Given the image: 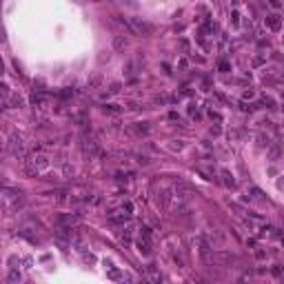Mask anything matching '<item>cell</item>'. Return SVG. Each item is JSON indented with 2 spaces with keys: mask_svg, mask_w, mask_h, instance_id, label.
<instances>
[{
  "mask_svg": "<svg viewBox=\"0 0 284 284\" xmlns=\"http://www.w3.org/2000/svg\"><path fill=\"white\" fill-rule=\"evenodd\" d=\"M131 29L142 33V36H151V33H153V25L147 22V20H142V18H131Z\"/></svg>",
  "mask_w": 284,
  "mask_h": 284,
  "instance_id": "obj_1",
  "label": "cell"
},
{
  "mask_svg": "<svg viewBox=\"0 0 284 284\" xmlns=\"http://www.w3.org/2000/svg\"><path fill=\"white\" fill-rule=\"evenodd\" d=\"M147 273L151 275L153 284H162V275H160V271L155 269V264H149V267H147Z\"/></svg>",
  "mask_w": 284,
  "mask_h": 284,
  "instance_id": "obj_2",
  "label": "cell"
},
{
  "mask_svg": "<svg viewBox=\"0 0 284 284\" xmlns=\"http://www.w3.org/2000/svg\"><path fill=\"white\" fill-rule=\"evenodd\" d=\"M109 220H111L113 224H125V222L129 220V213H120V211H116V213H111V215H109Z\"/></svg>",
  "mask_w": 284,
  "mask_h": 284,
  "instance_id": "obj_3",
  "label": "cell"
},
{
  "mask_svg": "<svg viewBox=\"0 0 284 284\" xmlns=\"http://www.w3.org/2000/svg\"><path fill=\"white\" fill-rule=\"evenodd\" d=\"M47 164H49V158H47V155H36V158H33V171H38V169H44Z\"/></svg>",
  "mask_w": 284,
  "mask_h": 284,
  "instance_id": "obj_4",
  "label": "cell"
},
{
  "mask_svg": "<svg viewBox=\"0 0 284 284\" xmlns=\"http://www.w3.org/2000/svg\"><path fill=\"white\" fill-rule=\"evenodd\" d=\"M267 25H269V29L278 31L280 27H282V22H280V16H267Z\"/></svg>",
  "mask_w": 284,
  "mask_h": 284,
  "instance_id": "obj_5",
  "label": "cell"
},
{
  "mask_svg": "<svg viewBox=\"0 0 284 284\" xmlns=\"http://www.w3.org/2000/svg\"><path fill=\"white\" fill-rule=\"evenodd\" d=\"M213 260L220 264H229V262H233V255L231 253H213Z\"/></svg>",
  "mask_w": 284,
  "mask_h": 284,
  "instance_id": "obj_6",
  "label": "cell"
},
{
  "mask_svg": "<svg viewBox=\"0 0 284 284\" xmlns=\"http://www.w3.org/2000/svg\"><path fill=\"white\" fill-rule=\"evenodd\" d=\"M138 249H140V253L149 255V253H151V240H144V238H140V240H138Z\"/></svg>",
  "mask_w": 284,
  "mask_h": 284,
  "instance_id": "obj_7",
  "label": "cell"
},
{
  "mask_svg": "<svg viewBox=\"0 0 284 284\" xmlns=\"http://www.w3.org/2000/svg\"><path fill=\"white\" fill-rule=\"evenodd\" d=\"M9 151H11L13 155H18V153H22V142L18 140V138H13V140H11V144H9Z\"/></svg>",
  "mask_w": 284,
  "mask_h": 284,
  "instance_id": "obj_8",
  "label": "cell"
},
{
  "mask_svg": "<svg viewBox=\"0 0 284 284\" xmlns=\"http://www.w3.org/2000/svg\"><path fill=\"white\" fill-rule=\"evenodd\" d=\"M56 235H58V240H71V238H73V231L64 226V229H60V231L56 233Z\"/></svg>",
  "mask_w": 284,
  "mask_h": 284,
  "instance_id": "obj_9",
  "label": "cell"
},
{
  "mask_svg": "<svg viewBox=\"0 0 284 284\" xmlns=\"http://www.w3.org/2000/svg\"><path fill=\"white\" fill-rule=\"evenodd\" d=\"M44 100H47V93H33V98H31V102H33L36 107L44 105Z\"/></svg>",
  "mask_w": 284,
  "mask_h": 284,
  "instance_id": "obj_10",
  "label": "cell"
},
{
  "mask_svg": "<svg viewBox=\"0 0 284 284\" xmlns=\"http://www.w3.org/2000/svg\"><path fill=\"white\" fill-rule=\"evenodd\" d=\"M198 244H200V253L206 258V255H209V249H211V247H209V242H206L204 238H200V240H198Z\"/></svg>",
  "mask_w": 284,
  "mask_h": 284,
  "instance_id": "obj_11",
  "label": "cell"
},
{
  "mask_svg": "<svg viewBox=\"0 0 284 284\" xmlns=\"http://www.w3.org/2000/svg\"><path fill=\"white\" fill-rule=\"evenodd\" d=\"M113 47H116V49H122V47H127V38H125V36H118V38H116V42H113Z\"/></svg>",
  "mask_w": 284,
  "mask_h": 284,
  "instance_id": "obj_12",
  "label": "cell"
},
{
  "mask_svg": "<svg viewBox=\"0 0 284 284\" xmlns=\"http://www.w3.org/2000/svg\"><path fill=\"white\" fill-rule=\"evenodd\" d=\"M140 238L151 240V229H149V226H142V229H140Z\"/></svg>",
  "mask_w": 284,
  "mask_h": 284,
  "instance_id": "obj_13",
  "label": "cell"
},
{
  "mask_svg": "<svg viewBox=\"0 0 284 284\" xmlns=\"http://www.w3.org/2000/svg\"><path fill=\"white\" fill-rule=\"evenodd\" d=\"M9 280H11V282H18V280H20V271H18V269H11V271H9Z\"/></svg>",
  "mask_w": 284,
  "mask_h": 284,
  "instance_id": "obj_14",
  "label": "cell"
},
{
  "mask_svg": "<svg viewBox=\"0 0 284 284\" xmlns=\"http://www.w3.org/2000/svg\"><path fill=\"white\" fill-rule=\"evenodd\" d=\"M102 111H105V113H118L120 109L116 105H105V107H102Z\"/></svg>",
  "mask_w": 284,
  "mask_h": 284,
  "instance_id": "obj_15",
  "label": "cell"
},
{
  "mask_svg": "<svg viewBox=\"0 0 284 284\" xmlns=\"http://www.w3.org/2000/svg\"><path fill=\"white\" fill-rule=\"evenodd\" d=\"M11 105H13V107H20V105H22V98H20V96H13V98H11Z\"/></svg>",
  "mask_w": 284,
  "mask_h": 284,
  "instance_id": "obj_16",
  "label": "cell"
},
{
  "mask_svg": "<svg viewBox=\"0 0 284 284\" xmlns=\"http://www.w3.org/2000/svg\"><path fill=\"white\" fill-rule=\"evenodd\" d=\"M222 175H224V182H226V184H231V186H233V184H235V182H233V178H231V175H229V173H226V171H224V173H222Z\"/></svg>",
  "mask_w": 284,
  "mask_h": 284,
  "instance_id": "obj_17",
  "label": "cell"
},
{
  "mask_svg": "<svg viewBox=\"0 0 284 284\" xmlns=\"http://www.w3.org/2000/svg\"><path fill=\"white\" fill-rule=\"evenodd\" d=\"M122 209H125L127 213H131V211H133V204H131V202H125V204H122Z\"/></svg>",
  "mask_w": 284,
  "mask_h": 284,
  "instance_id": "obj_18",
  "label": "cell"
},
{
  "mask_svg": "<svg viewBox=\"0 0 284 284\" xmlns=\"http://www.w3.org/2000/svg\"><path fill=\"white\" fill-rule=\"evenodd\" d=\"M118 91H120V84L113 82V84H111V93H118Z\"/></svg>",
  "mask_w": 284,
  "mask_h": 284,
  "instance_id": "obj_19",
  "label": "cell"
},
{
  "mask_svg": "<svg viewBox=\"0 0 284 284\" xmlns=\"http://www.w3.org/2000/svg\"><path fill=\"white\" fill-rule=\"evenodd\" d=\"M96 84H100V75H93V80H91V87H96Z\"/></svg>",
  "mask_w": 284,
  "mask_h": 284,
  "instance_id": "obj_20",
  "label": "cell"
},
{
  "mask_svg": "<svg viewBox=\"0 0 284 284\" xmlns=\"http://www.w3.org/2000/svg\"><path fill=\"white\" fill-rule=\"evenodd\" d=\"M71 93H73V91H71V89H64V91H62V93H60V96H62V98H69V96H71Z\"/></svg>",
  "mask_w": 284,
  "mask_h": 284,
  "instance_id": "obj_21",
  "label": "cell"
},
{
  "mask_svg": "<svg viewBox=\"0 0 284 284\" xmlns=\"http://www.w3.org/2000/svg\"><path fill=\"white\" fill-rule=\"evenodd\" d=\"M220 71H229V62H220Z\"/></svg>",
  "mask_w": 284,
  "mask_h": 284,
  "instance_id": "obj_22",
  "label": "cell"
},
{
  "mask_svg": "<svg viewBox=\"0 0 284 284\" xmlns=\"http://www.w3.org/2000/svg\"><path fill=\"white\" fill-rule=\"evenodd\" d=\"M273 275H278V278H284V273H282V269H273Z\"/></svg>",
  "mask_w": 284,
  "mask_h": 284,
  "instance_id": "obj_23",
  "label": "cell"
},
{
  "mask_svg": "<svg viewBox=\"0 0 284 284\" xmlns=\"http://www.w3.org/2000/svg\"><path fill=\"white\" fill-rule=\"evenodd\" d=\"M122 284H133V282H122Z\"/></svg>",
  "mask_w": 284,
  "mask_h": 284,
  "instance_id": "obj_24",
  "label": "cell"
}]
</instances>
